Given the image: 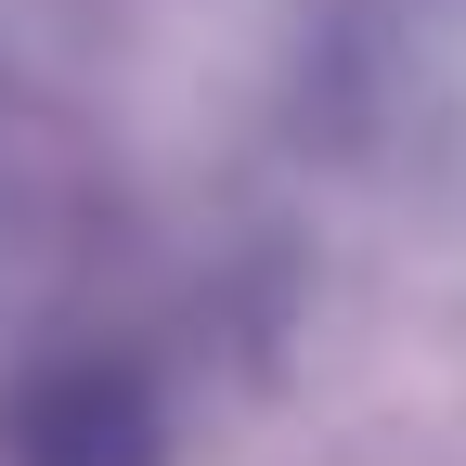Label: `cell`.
I'll return each mask as SVG.
<instances>
[{"label": "cell", "instance_id": "6da1fadb", "mask_svg": "<svg viewBox=\"0 0 466 466\" xmlns=\"http://www.w3.org/2000/svg\"><path fill=\"white\" fill-rule=\"evenodd\" d=\"M14 466H156V401L104 363L39 376L26 415H14Z\"/></svg>", "mask_w": 466, "mask_h": 466}]
</instances>
